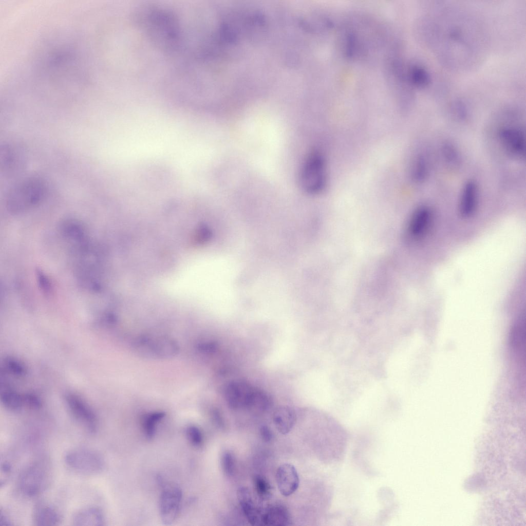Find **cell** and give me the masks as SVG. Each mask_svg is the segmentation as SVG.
<instances>
[{
  "label": "cell",
  "mask_w": 526,
  "mask_h": 526,
  "mask_svg": "<svg viewBox=\"0 0 526 526\" xmlns=\"http://www.w3.org/2000/svg\"><path fill=\"white\" fill-rule=\"evenodd\" d=\"M47 194V185L41 178H25L13 186L6 197L8 209L12 213H20L40 204Z\"/></svg>",
  "instance_id": "cell-1"
},
{
  "label": "cell",
  "mask_w": 526,
  "mask_h": 526,
  "mask_svg": "<svg viewBox=\"0 0 526 526\" xmlns=\"http://www.w3.org/2000/svg\"><path fill=\"white\" fill-rule=\"evenodd\" d=\"M300 182L308 194L317 195L326 189L328 173L326 157L318 150L312 151L307 156L302 168Z\"/></svg>",
  "instance_id": "cell-2"
},
{
  "label": "cell",
  "mask_w": 526,
  "mask_h": 526,
  "mask_svg": "<svg viewBox=\"0 0 526 526\" xmlns=\"http://www.w3.org/2000/svg\"><path fill=\"white\" fill-rule=\"evenodd\" d=\"M51 479L50 467L43 461L34 462L24 468L18 479V486L24 495L36 496L48 486Z\"/></svg>",
  "instance_id": "cell-3"
},
{
  "label": "cell",
  "mask_w": 526,
  "mask_h": 526,
  "mask_svg": "<svg viewBox=\"0 0 526 526\" xmlns=\"http://www.w3.org/2000/svg\"><path fill=\"white\" fill-rule=\"evenodd\" d=\"M64 460L71 470L84 475L98 474L105 467L102 455L88 448L72 449L66 454Z\"/></svg>",
  "instance_id": "cell-4"
},
{
  "label": "cell",
  "mask_w": 526,
  "mask_h": 526,
  "mask_svg": "<svg viewBox=\"0 0 526 526\" xmlns=\"http://www.w3.org/2000/svg\"><path fill=\"white\" fill-rule=\"evenodd\" d=\"M182 494L176 485H167L163 487L159 498V512L162 522L166 525L172 524L177 518Z\"/></svg>",
  "instance_id": "cell-5"
},
{
  "label": "cell",
  "mask_w": 526,
  "mask_h": 526,
  "mask_svg": "<svg viewBox=\"0 0 526 526\" xmlns=\"http://www.w3.org/2000/svg\"><path fill=\"white\" fill-rule=\"evenodd\" d=\"M65 401L74 418L90 433L98 428V418L93 410L80 396L69 392L65 395Z\"/></svg>",
  "instance_id": "cell-6"
},
{
  "label": "cell",
  "mask_w": 526,
  "mask_h": 526,
  "mask_svg": "<svg viewBox=\"0 0 526 526\" xmlns=\"http://www.w3.org/2000/svg\"><path fill=\"white\" fill-rule=\"evenodd\" d=\"M498 136L502 147L510 156L521 159L524 158L525 136L521 128L502 127L499 130Z\"/></svg>",
  "instance_id": "cell-7"
},
{
  "label": "cell",
  "mask_w": 526,
  "mask_h": 526,
  "mask_svg": "<svg viewBox=\"0 0 526 526\" xmlns=\"http://www.w3.org/2000/svg\"><path fill=\"white\" fill-rule=\"evenodd\" d=\"M433 218L432 211L428 206L422 205L416 208L411 213L407 225L408 237L414 241L422 239L429 230Z\"/></svg>",
  "instance_id": "cell-8"
},
{
  "label": "cell",
  "mask_w": 526,
  "mask_h": 526,
  "mask_svg": "<svg viewBox=\"0 0 526 526\" xmlns=\"http://www.w3.org/2000/svg\"><path fill=\"white\" fill-rule=\"evenodd\" d=\"M255 387L241 380L230 382L226 386L224 397L229 406L233 409H248Z\"/></svg>",
  "instance_id": "cell-9"
},
{
  "label": "cell",
  "mask_w": 526,
  "mask_h": 526,
  "mask_svg": "<svg viewBox=\"0 0 526 526\" xmlns=\"http://www.w3.org/2000/svg\"><path fill=\"white\" fill-rule=\"evenodd\" d=\"M276 480L279 492L284 496L293 494L299 486V479L297 470L290 463H284L278 467Z\"/></svg>",
  "instance_id": "cell-10"
},
{
  "label": "cell",
  "mask_w": 526,
  "mask_h": 526,
  "mask_svg": "<svg viewBox=\"0 0 526 526\" xmlns=\"http://www.w3.org/2000/svg\"><path fill=\"white\" fill-rule=\"evenodd\" d=\"M459 203V211L463 218L471 217L475 212L478 201V188L472 180L466 182L462 189Z\"/></svg>",
  "instance_id": "cell-11"
},
{
  "label": "cell",
  "mask_w": 526,
  "mask_h": 526,
  "mask_svg": "<svg viewBox=\"0 0 526 526\" xmlns=\"http://www.w3.org/2000/svg\"><path fill=\"white\" fill-rule=\"evenodd\" d=\"M237 497L248 522L253 525H262V512L256 506L249 489L245 486L240 487L237 491Z\"/></svg>",
  "instance_id": "cell-12"
},
{
  "label": "cell",
  "mask_w": 526,
  "mask_h": 526,
  "mask_svg": "<svg viewBox=\"0 0 526 526\" xmlns=\"http://www.w3.org/2000/svg\"><path fill=\"white\" fill-rule=\"evenodd\" d=\"M62 521L60 513L52 505L44 502L37 503L32 513V521L37 526H54Z\"/></svg>",
  "instance_id": "cell-13"
},
{
  "label": "cell",
  "mask_w": 526,
  "mask_h": 526,
  "mask_svg": "<svg viewBox=\"0 0 526 526\" xmlns=\"http://www.w3.org/2000/svg\"><path fill=\"white\" fill-rule=\"evenodd\" d=\"M22 152L14 145L6 144L1 149V169L5 173H13L23 166Z\"/></svg>",
  "instance_id": "cell-14"
},
{
  "label": "cell",
  "mask_w": 526,
  "mask_h": 526,
  "mask_svg": "<svg viewBox=\"0 0 526 526\" xmlns=\"http://www.w3.org/2000/svg\"><path fill=\"white\" fill-rule=\"evenodd\" d=\"M72 523L76 526H102L105 519L102 511L97 507H88L79 510L72 517Z\"/></svg>",
  "instance_id": "cell-15"
},
{
  "label": "cell",
  "mask_w": 526,
  "mask_h": 526,
  "mask_svg": "<svg viewBox=\"0 0 526 526\" xmlns=\"http://www.w3.org/2000/svg\"><path fill=\"white\" fill-rule=\"evenodd\" d=\"M273 423L277 430L281 434L289 433L293 427L296 421L294 410L287 406H280L276 408L272 415Z\"/></svg>",
  "instance_id": "cell-16"
},
{
  "label": "cell",
  "mask_w": 526,
  "mask_h": 526,
  "mask_svg": "<svg viewBox=\"0 0 526 526\" xmlns=\"http://www.w3.org/2000/svg\"><path fill=\"white\" fill-rule=\"evenodd\" d=\"M290 514L287 508L280 504L268 507L262 515V525L285 526L289 524Z\"/></svg>",
  "instance_id": "cell-17"
},
{
  "label": "cell",
  "mask_w": 526,
  "mask_h": 526,
  "mask_svg": "<svg viewBox=\"0 0 526 526\" xmlns=\"http://www.w3.org/2000/svg\"><path fill=\"white\" fill-rule=\"evenodd\" d=\"M406 73L411 86L423 88L428 86L431 82V77L428 71L421 65H410L409 67L406 68Z\"/></svg>",
  "instance_id": "cell-18"
},
{
  "label": "cell",
  "mask_w": 526,
  "mask_h": 526,
  "mask_svg": "<svg viewBox=\"0 0 526 526\" xmlns=\"http://www.w3.org/2000/svg\"><path fill=\"white\" fill-rule=\"evenodd\" d=\"M428 162L426 156L418 154L412 160L409 169L411 180L416 183H420L426 178L428 172Z\"/></svg>",
  "instance_id": "cell-19"
},
{
  "label": "cell",
  "mask_w": 526,
  "mask_h": 526,
  "mask_svg": "<svg viewBox=\"0 0 526 526\" xmlns=\"http://www.w3.org/2000/svg\"><path fill=\"white\" fill-rule=\"evenodd\" d=\"M272 404L271 396L264 390L255 387L251 398L248 409L265 411Z\"/></svg>",
  "instance_id": "cell-20"
},
{
  "label": "cell",
  "mask_w": 526,
  "mask_h": 526,
  "mask_svg": "<svg viewBox=\"0 0 526 526\" xmlns=\"http://www.w3.org/2000/svg\"><path fill=\"white\" fill-rule=\"evenodd\" d=\"M1 400L4 406L12 411L20 410L24 403L23 396L10 389L2 391Z\"/></svg>",
  "instance_id": "cell-21"
},
{
  "label": "cell",
  "mask_w": 526,
  "mask_h": 526,
  "mask_svg": "<svg viewBox=\"0 0 526 526\" xmlns=\"http://www.w3.org/2000/svg\"><path fill=\"white\" fill-rule=\"evenodd\" d=\"M165 416V414L161 411L153 412L147 414L143 420V428L146 438L151 439L155 435L156 426Z\"/></svg>",
  "instance_id": "cell-22"
},
{
  "label": "cell",
  "mask_w": 526,
  "mask_h": 526,
  "mask_svg": "<svg viewBox=\"0 0 526 526\" xmlns=\"http://www.w3.org/2000/svg\"><path fill=\"white\" fill-rule=\"evenodd\" d=\"M254 485L258 496L262 500H266L271 495V486L266 478L257 475L254 477Z\"/></svg>",
  "instance_id": "cell-23"
},
{
  "label": "cell",
  "mask_w": 526,
  "mask_h": 526,
  "mask_svg": "<svg viewBox=\"0 0 526 526\" xmlns=\"http://www.w3.org/2000/svg\"><path fill=\"white\" fill-rule=\"evenodd\" d=\"M3 366L5 371L16 376H24L27 372L26 368L20 361L7 357L3 361Z\"/></svg>",
  "instance_id": "cell-24"
},
{
  "label": "cell",
  "mask_w": 526,
  "mask_h": 526,
  "mask_svg": "<svg viewBox=\"0 0 526 526\" xmlns=\"http://www.w3.org/2000/svg\"><path fill=\"white\" fill-rule=\"evenodd\" d=\"M220 463L224 475L228 477L232 476L235 467V459L233 454L228 450L224 452L221 456Z\"/></svg>",
  "instance_id": "cell-25"
},
{
  "label": "cell",
  "mask_w": 526,
  "mask_h": 526,
  "mask_svg": "<svg viewBox=\"0 0 526 526\" xmlns=\"http://www.w3.org/2000/svg\"><path fill=\"white\" fill-rule=\"evenodd\" d=\"M442 150L444 157L448 163L455 164L458 162V152L453 144L450 143H445Z\"/></svg>",
  "instance_id": "cell-26"
},
{
  "label": "cell",
  "mask_w": 526,
  "mask_h": 526,
  "mask_svg": "<svg viewBox=\"0 0 526 526\" xmlns=\"http://www.w3.org/2000/svg\"><path fill=\"white\" fill-rule=\"evenodd\" d=\"M186 434L190 443L195 446H199L202 442V435L200 430L195 426L186 428Z\"/></svg>",
  "instance_id": "cell-27"
},
{
  "label": "cell",
  "mask_w": 526,
  "mask_h": 526,
  "mask_svg": "<svg viewBox=\"0 0 526 526\" xmlns=\"http://www.w3.org/2000/svg\"><path fill=\"white\" fill-rule=\"evenodd\" d=\"M452 107L455 114L459 118L463 119L467 116V108L463 101L459 100H456L453 103Z\"/></svg>",
  "instance_id": "cell-28"
},
{
  "label": "cell",
  "mask_w": 526,
  "mask_h": 526,
  "mask_svg": "<svg viewBox=\"0 0 526 526\" xmlns=\"http://www.w3.org/2000/svg\"><path fill=\"white\" fill-rule=\"evenodd\" d=\"M24 403L33 408H39L41 407L42 403L41 400L37 396L32 393H27L23 396Z\"/></svg>",
  "instance_id": "cell-29"
},
{
  "label": "cell",
  "mask_w": 526,
  "mask_h": 526,
  "mask_svg": "<svg viewBox=\"0 0 526 526\" xmlns=\"http://www.w3.org/2000/svg\"><path fill=\"white\" fill-rule=\"evenodd\" d=\"M259 434L262 440L265 442H270L273 438V432L267 425H262L260 427Z\"/></svg>",
  "instance_id": "cell-30"
},
{
  "label": "cell",
  "mask_w": 526,
  "mask_h": 526,
  "mask_svg": "<svg viewBox=\"0 0 526 526\" xmlns=\"http://www.w3.org/2000/svg\"><path fill=\"white\" fill-rule=\"evenodd\" d=\"M13 523L9 516L2 510L0 512V526H10Z\"/></svg>",
  "instance_id": "cell-31"
},
{
  "label": "cell",
  "mask_w": 526,
  "mask_h": 526,
  "mask_svg": "<svg viewBox=\"0 0 526 526\" xmlns=\"http://www.w3.org/2000/svg\"><path fill=\"white\" fill-rule=\"evenodd\" d=\"M1 476H5L7 478L11 473V465L8 462H4L3 463L1 464Z\"/></svg>",
  "instance_id": "cell-32"
},
{
  "label": "cell",
  "mask_w": 526,
  "mask_h": 526,
  "mask_svg": "<svg viewBox=\"0 0 526 526\" xmlns=\"http://www.w3.org/2000/svg\"><path fill=\"white\" fill-rule=\"evenodd\" d=\"M213 419L215 423H216L218 426L221 425L222 423V419L220 414L217 410H214L213 412Z\"/></svg>",
  "instance_id": "cell-33"
}]
</instances>
